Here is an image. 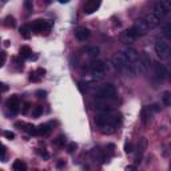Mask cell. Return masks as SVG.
Here are the masks:
<instances>
[{
	"mask_svg": "<svg viewBox=\"0 0 171 171\" xmlns=\"http://www.w3.org/2000/svg\"><path fill=\"white\" fill-rule=\"evenodd\" d=\"M106 72H107V64L103 60H96L91 64V75L94 79L100 80L106 76Z\"/></svg>",
	"mask_w": 171,
	"mask_h": 171,
	"instance_id": "obj_1",
	"label": "cell"
},
{
	"mask_svg": "<svg viewBox=\"0 0 171 171\" xmlns=\"http://www.w3.org/2000/svg\"><path fill=\"white\" fill-rule=\"evenodd\" d=\"M171 11V1L168 0H160V1H157L154 4V11L152 14L157 15L159 19L165 18L166 15H168Z\"/></svg>",
	"mask_w": 171,
	"mask_h": 171,
	"instance_id": "obj_2",
	"label": "cell"
},
{
	"mask_svg": "<svg viewBox=\"0 0 171 171\" xmlns=\"http://www.w3.org/2000/svg\"><path fill=\"white\" fill-rule=\"evenodd\" d=\"M51 28H52V21L51 20H41V19L35 20L32 23V27H31V29L35 32V34H44V35L49 34Z\"/></svg>",
	"mask_w": 171,
	"mask_h": 171,
	"instance_id": "obj_3",
	"label": "cell"
},
{
	"mask_svg": "<svg viewBox=\"0 0 171 171\" xmlns=\"http://www.w3.org/2000/svg\"><path fill=\"white\" fill-rule=\"evenodd\" d=\"M155 52L160 59H167L171 54V47L166 39H160L155 43Z\"/></svg>",
	"mask_w": 171,
	"mask_h": 171,
	"instance_id": "obj_4",
	"label": "cell"
},
{
	"mask_svg": "<svg viewBox=\"0 0 171 171\" xmlns=\"http://www.w3.org/2000/svg\"><path fill=\"white\" fill-rule=\"evenodd\" d=\"M116 94V90L112 84L107 83L103 84L102 87H99V90L96 91V98L99 99H112Z\"/></svg>",
	"mask_w": 171,
	"mask_h": 171,
	"instance_id": "obj_5",
	"label": "cell"
},
{
	"mask_svg": "<svg viewBox=\"0 0 171 171\" xmlns=\"http://www.w3.org/2000/svg\"><path fill=\"white\" fill-rule=\"evenodd\" d=\"M154 75L159 82H163L168 78V70L166 68V66L160 63H154Z\"/></svg>",
	"mask_w": 171,
	"mask_h": 171,
	"instance_id": "obj_6",
	"label": "cell"
},
{
	"mask_svg": "<svg viewBox=\"0 0 171 171\" xmlns=\"http://www.w3.org/2000/svg\"><path fill=\"white\" fill-rule=\"evenodd\" d=\"M138 39V35L135 34L132 28H128V29H124V31L120 34V41L123 44H131Z\"/></svg>",
	"mask_w": 171,
	"mask_h": 171,
	"instance_id": "obj_7",
	"label": "cell"
},
{
	"mask_svg": "<svg viewBox=\"0 0 171 171\" xmlns=\"http://www.w3.org/2000/svg\"><path fill=\"white\" fill-rule=\"evenodd\" d=\"M131 28L135 31V34L138 35V38H139V36L146 35V34L148 32V27H147V24L145 23L143 19H138V20L135 21V24H134Z\"/></svg>",
	"mask_w": 171,
	"mask_h": 171,
	"instance_id": "obj_8",
	"label": "cell"
},
{
	"mask_svg": "<svg viewBox=\"0 0 171 171\" xmlns=\"http://www.w3.org/2000/svg\"><path fill=\"white\" fill-rule=\"evenodd\" d=\"M143 20H145V23L147 24L148 29H150V28H155V27H158L160 24V19L158 18L157 15H154L152 12H150V14L146 15V18L143 19Z\"/></svg>",
	"mask_w": 171,
	"mask_h": 171,
	"instance_id": "obj_9",
	"label": "cell"
},
{
	"mask_svg": "<svg viewBox=\"0 0 171 171\" xmlns=\"http://www.w3.org/2000/svg\"><path fill=\"white\" fill-rule=\"evenodd\" d=\"M112 64H114V67H115L116 70H124V67H126L127 63H126V58H124V55H123V52H119L114 56Z\"/></svg>",
	"mask_w": 171,
	"mask_h": 171,
	"instance_id": "obj_10",
	"label": "cell"
},
{
	"mask_svg": "<svg viewBox=\"0 0 171 171\" xmlns=\"http://www.w3.org/2000/svg\"><path fill=\"white\" fill-rule=\"evenodd\" d=\"M7 107H8L14 114L18 112L19 107H20V100H19V96L18 95H12L11 98H8V100H7Z\"/></svg>",
	"mask_w": 171,
	"mask_h": 171,
	"instance_id": "obj_11",
	"label": "cell"
},
{
	"mask_svg": "<svg viewBox=\"0 0 171 171\" xmlns=\"http://www.w3.org/2000/svg\"><path fill=\"white\" fill-rule=\"evenodd\" d=\"M100 7V1L99 0H90L87 3L84 4V12L87 15H91L96 11V9Z\"/></svg>",
	"mask_w": 171,
	"mask_h": 171,
	"instance_id": "obj_12",
	"label": "cell"
},
{
	"mask_svg": "<svg viewBox=\"0 0 171 171\" xmlns=\"http://www.w3.org/2000/svg\"><path fill=\"white\" fill-rule=\"evenodd\" d=\"M75 36H76L78 40L86 41L88 38H90V29L86 28V27H79V28H76V31H75Z\"/></svg>",
	"mask_w": 171,
	"mask_h": 171,
	"instance_id": "obj_13",
	"label": "cell"
},
{
	"mask_svg": "<svg viewBox=\"0 0 171 171\" xmlns=\"http://www.w3.org/2000/svg\"><path fill=\"white\" fill-rule=\"evenodd\" d=\"M123 55H124V58H126V63L127 64H130V63H132V62H135L136 59H138V52H136V49H134V48H127L123 52ZM126 64V66H127Z\"/></svg>",
	"mask_w": 171,
	"mask_h": 171,
	"instance_id": "obj_14",
	"label": "cell"
},
{
	"mask_svg": "<svg viewBox=\"0 0 171 171\" xmlns=\"http://www.w3.org/2000/svg\"><path fill=\"white\" fill-rule=\"evenodd\" d=\"M140 118H142V122L145 123V124H147V123L151 120V118H152V111H151V107H150V106H146V107L142 108V112H140Z\"/></svg>",
	"mask_w": 171,
	"mask_h": 171,
	"instance_id": "obj_15",
	"label": "cell"
},
{
	"mask_svg": "<svg viewBox=\"0 0 171 171\" xmlns=\"http://www.w3.org/2000/svg\"><path fill=\"white\" fill-rule=\"evenodd\" d=\"M19 54H20V58H24V59L32 58V49L28 46H21L20 49H19Z\"/></svg>",
	"mask_w": 171,
	"mask_h": 171,
	"instance_id": "obj_16",
	"label": "cell"
},
{
	"mask_svg": "<svg viewBox=\"0 0 171 171\" xmlns=\"http://www.w3.org/2000/svg\"><path fill=\"white\" fill-rule=\"evenodd\" d=\"M12 168H14L15 171H27V165L23 160L16 159L14 162V165H12Z\"/></svg>",
	"mask_w": 171,
	"mask_h": 171,
	"instance_id": "obj_17",
	"label": "cell"
},
{
	"mask_svg": "<svg viewBox=\"0 0 171 171\" xmlns=\"http://www.w3.org/2000/svg\"><path fill=\"white\" fill-rule=\"evenodd\" d=\"M36 130H38V135H48V134L51 132L49 124H40L36 127Z\"/></svg>",
	"mask_w": 171,
	"mask_h": 171,
	"instance_id": "obj_18",
	"label": "cell"
},
{
	"mask_svg": "<svg viewBox=\"0 0 171 171\" xmlns=\"http://www.w3.org/2000/svg\"><path fill=\"white\" fill-rule=\"evenodd\" d=\"M115 130H116V127L114 124H106V126H103V127H100V132L104 134V135H110V134H112Z\"/></svg>",
	"mask_w": 171,
	"mask_h": 171,
	"instance_id": "obj_19",
	"label": "cell"
},
{
	"mask_svg": "<svg viewBox=\"0 0 171 171\" xmlns=\"http://www.w3.org/2000/svg\"><path fill=\"white\" fill-rule=\"evenodd\" d=\"M99 52H100V48L96 46H92L90 48H87V55L91 56V58H96L99 55Z\"/></svg>",
	"mask_w": 171,
	"mask_h": 171,
	"instance_id": "obj_20",
	"label": "cell"
},
{
	"mask_svg": "<svg viewBox=\"0 0 171 171\" xmlns=\"http://www.w3.org/2000/svg\"><path fill=\"white\" fill-rule=\"evenodd\" d=\"M162 102L165 106H170L171 104V92L170 91H165V92L162 94Z\"/></svg>",
	"mask_w": 171,
	"mask_h": 171,
	"instance_id": "obj_21",
	"label": "cell"
},
{
	"mask_svg": "<svg viewBox=\"0 0 171 171\" xmlns=\"http://www.w3.org/2000/svg\"><path fill=\"white\" fill-rule=\"evenodd\" d=\"M19 32H20L21 38H24V39H29V38H31V31H29V28L27 26H21L20 29H19Z\"/></svg>",
	"mask_w": 171,
	"mask_h": 171,
	"instance_id": "obj_22",
	"label": "cell"
},
{
	"mask_svg": "<svg viewBox=\"0 0 171 171\" xmlns=\"http://www.w3.org/2000/svg\"><path fill=\"white\" fill-rule=\"evenodd\" d=\"M24 130L29 134V135H38V130H36V126L31 124V123H26L24 126Z\"/></svg>",
	"mask_w": 171,
	"mask_h": 171,
	"instance_id": "obj_23",
	"label": "cell"
},
{
	"mask_svg": "<svg viewBox=\"0 0 171 171\" xmlns=\"http://www.w3.org/2000/svg\"><path fill=\"white\" fill-rule=\"evenodd\" d=\"M4 24H6V27H8V28H14V27L16 26V20H15L14 16L8 15L6 18V20H4Z\"/></svg>",
	"mask_w": 171,
	"mask_h": 171,
	"instance_id": "obj_24",
	"label": "cell"
},
{
	"mask_svg": "<svg viewBox=\"0 0 171 171\" xmlns=\"http://www.w3.org/2000/svg\"><path fill=\"white\" fill-rule=\"evenodd\" d=\"M163 35H165L167 41H168V39H171V23L165 24V27H163Z\"/></svg>",
	"mask_w": 171,
	"mask_h": 171,
	"instance_id": "obj_25",
	"label": "cell"
},
{
	"mask_svg": "<svg viewBox=\"0 0 171 171\" xmlns=\"http://www.w3.org/2000/svg\"><path fill=\"white\" fill-rule=\"evenodd\" d=\"M91 155H92V158L94 159H96V160H100L102 162V159H103V154H102V151L99 150V148H94L92 151H91Z\"/></svg>",
	"mask_w": 171,
	"mask_h": 171,
	"instance_id": "obj_26",
	"label": "cell"
},
{
	"mask_svg": "<svg viewBox=\"0 0 171 171\" xmlns=\"http://www.w3.org/2000/svg\"><path fill=\"white\" fill-rule=\"evenodd\" d=\"M64 143H66V136L64 135H59L56 139H54V145L56 147H62V146H64Z\"/></svg>",
	"mask_w": 171,
	"mask_h": 171,
	"instance_id": "obj_27",
	"label": "cell"
},
{
	"mask_svg": "<svg viewBox=\"0 0 171 171\" xmlns=\"http://www.w3.org/2000/svg\"><path fill=\"white\" fill-rule=\"evenodd\" d=\"M146 147H147V140H146V138H142L139 140V143H138V150H139V152L142 154L146 150Z\"/></svg>",
	"mask_w": 171,
	"mask_h": 171,
	"instance_id": "obj_28",
	"label": "cell"
},
{
	"mask_svg": "<svg viewBox=\"0 0 171 171\" xmlns=\"http://www.w3.org/2000/svg\"><path fill=\"white\" fill-rule=\"evenodd\" d=\"M28 79H29L31 82H34V83H38V82H40V76H39L38 74H36V71H35V72H32V71H31V72H29Z\"/></svg>",
	"mask_w": 171,
	"mask_h": 171,
	"instance_id": "obj_29",
	"label": "cell"
},
{
	"mask_svg": "<svg viewBox=\"0 0 171 171\" xmlns=\"http://www.w3.org/2000/svg\"><path fill=\"white\" fill-rule=\"evenodd\" d=\"M41 114H43V107H41V106H36V107L34 108V111H32V115L35 116V118H39Z\"/></svg>",
	"mask_w": 171,
	"mask_h": 171,
	"instance_id": "obj_30",
	"label": "cell"
},
{
	"mask_svg": "<svg viewBox=\"0 0 171 171\" xmlns=\"http://www.w3.org/2000/svg\"><path fill=\"white\" fill-rule=\"evenodd\" d=\"M0 160L1 162H7V150L4 146L0 147Z\"/></svg>",
	"mask_w": 171,
	"mask_h": 171,
	"instance_id": "obj_31",
	"label": "cell"
},
{
	"mask_svg": "<svg viewBox=\"0 0 171 171\" xmlns=\"http://www.w3.org/2000/svg\"><path fill=\"white\" fill-rule=\"evenodd\" d=\"M87 86L88 84L86 83V82H79L78 83V88H79V91H80L82 94H86V91H87Z\"/></svg>",
	"mask_w": 171,
	"mask_h": 171,
	"instance_id": "obj_32",
	"label": "cell"
},
{
	"mask_svg": "<svg viewBox=\"0 0 171 171\" xmlns=\"http://www.w3.org/2000/svg\"><path fill=\"white\" fill-rule=\"evenodd\" d=\"M76 148H78V145H76L75 142H72V143H70V145L67 146V152H68V154H74L76 151Z\"/></svg>",
	"mask_w": 171,
	"mask_h": 171,
	"instance_id": "obj_33",
	"label": "cell"
},
{
	"mask_svg": "<svg viewBox=\"0 0 171 171\" xmlns=\"http://www.w3.org/2000/svg\"><path fill=\"white\" fill-rule=\"evenodd\" d=\"M6 60H7V52L1 51V52H0V68L6 64Z\"/></svg>",
	"mask_w": 171,
	"mask_h": 171,
	"instance_id": "obj_34",
	"label": "cell"
},
{
	"mask_svg": "<svg viewBox=\"0 0 171 171\" xmlns=\"http://www.w3.org/2000/svg\"><path fill=\"white\" fill-rule=\"evenodd\" d=\"M29 107H31V103H29V102H24L23 106H21V114H24V115H26V114L28 112Z\"/></svg>",
	"mask_w": 171,
	"mask_h": 171,
	"instance_id": "obj_35",
	"label": "cell"
},
{
	"mask_svg": "<svg viewBox=\"0 0 171 171\" xmlns=\"http://www.w3.org/2000/svg\"><path fill=\"white\" fill-rule=\"evenodd\" d=\"M124 151L127 154H130V152H132L134 151V146H132V143H130V142H127L124 145Z\"/></svg>",
	"mask_w": 171,
	"mask_h": 171,
	"instance_id": "obj_36",
	"label": "cell"
},
{
	"mask_svg": "<svg viewBox=\"0 0 171 171\" xmlns=\"http://www.w3.org/2000/svg\"><path fill=\"white\" fill-rule=\"evenodd\" d=\"M4 136H6L7 139H9V140L15 139V134L11 132V131H4Z\"/></svg>",
	"mask_w": 171,
	"mask_h": 171,
	"instance_id": "obj_37",
	"label": "cell"
},
{
	"mask_svg": "<svg viewBox=\"0 0 171 171\" xmlns=\"http://www.w3.org/2000/svg\"><path fill=\"white\" fill-rule=\"evenodd\" d=\"M36 96L40 98V99H44L47 96V92H46V91H43V90H38V91H36Z\"/></svg>",
	"mask_w": 171,
	"mask_h": 171,
	"instance_id": "obj_38",
	"label": "cell"
},
{
	"mask_svg": "<svg viewBox=\"0 0 171 171\" xmlns=\"http://www.w3.org/2000/svg\"><path fill=\"white\" fill-rule=\"evenodd\" d=\"M24 7H26L28 11H32V9H34V4H32V1H29V0L24 1Z\"/></svg>",
	"mask_w": 171,
	"mask_h": 171,
	"instance_id": "obj_39",
	"label": "cell"
},
{
	"mask_svg": "<svg viewBox=\"0 0 171 171\" xmlns=\"http://www.w3.org/2000/svg\"><path fill=\"white\" fill-rule=\"evenodd\" d=\"M63 167H66V160H63V159H59L58 160V163H56V168H63Z\"/></svg>",
	"mask_w": 171,
	"mask_h": 171,
	"instance_id": "obj_40",
	"label": "cell"
},
{
	"mask_svg": "<svg viewBox=\"0 0 171 171\" xmlns=\"http://www.w3.org/2000/svg\"><path fill=\"white\" fill-rule=\"evenodd\" d=\"M38 154H40V155L44 158V159H48V158H49V154L47 152L46 150H38Z\"/></svg>",
	"mask_w": 171,
	"mask_h": 171,
	"instance_id": "obj_41",
	"label": "cell"
},
{
	"mask_svg": "<svg viewBox=\"0 0 171 171\" xmlns=\"http://www.w3.org/2000/svg\"><path fill=\"white\" fill-rule=\"evenodd\" d=\"M150 107H151V111H152V112H159V111H160L159 104H157V103H154V104L150 106Z\"/></svg>",
	"mask_w": 171,
	"mask_h": 171,
	"instance_id": "obj_42",
	"label": "cell"
},
{
	"mask_svg": "<svg viewBox=\"0 0 171 171\" xmlns=\"http://www.w3.org/2000/svg\"><path fill=\"white\" fill-rule=\"evenodd\" d=\"M107 151H108V152L111 154V155H112V154H114V151H115V145H112V143H110V145L107 146Z\"/></svg>",
	"mask_w": 171,
	"mask_h": 171,
	"instance_id": "obj_43",
	"label": "cell"
},
{
	"mask_svg": "<svg viewBox=\"0 0 171 171\" xmlns=\"http://www.w3.org/2000/svg\"><path fill=\"white\" fill-rule=\"evenodd\" d=\"M6 91H8V86L4 83H0V92H6Z\"/></svg>",
	"mask_w": 171,
	"mask_h": 171,
	"instance_id": "obj_44",
	"label": "cell"
},
{
	"mask_svg": "<svg viewBox=\"0 0 171 171\" xmlns=\"http://www.w3.org/2000/svg\"><path fill=\"white\" fill-rule=\"evenodd\" d=\"M36 74H38L40 78H43L44 74H46V70H44V68H38V70H36Z\"/></svg>",
	"mask_w": 171,
	"mask_h": 171,
	"instance_id": "obj_45",
	"label": "cell"
},
{
	"mask_svg": "<svg viewBox=\"0 0 171 171\" xmlns=\"http://www.w3.org/2000/svg\"><path fill=\"white\" fill-rule=\"evenodd\" d=\"M24 126H26V123H23V122H18V123H15V127H18V128H20V130H24Z\"/></svg>",
	"mask_w": 171,
	"mask_h": 171,
	"instance_id": "obj_46",
	"label": "cell"
},
{
	"mask_svg": "<svg viewBox=\"0 0 171 171\" xmlns=\"http://www.w3.org/2000/svg\"><path fill=\"white\" fill-rule=\"evenodd\" d=\"M126 171H136V167H135V166H132V165H130V166L126 167Z\"/></svg>",
	"mask_w": 171,
	"mask_h": 171,
	"instance_id": "obj_47",
	"label": "cell"
},
{
	"mask_svg": "<svg viewBox=\"0 0 171 171\" xmlns=\"http://www.w3.org/2000/svg\"><path fill=\"white\" fill-rule=\"evenodd\" d=\"M9 46V40H6L4 41V47H8Z\"/></svg>",
	"mask_w": 171,
	"mask_h": 171,
	"instance_id": "obj_48",
	"label": "cell"
},
{
	"mask_svg": "<svg viewBox=\"0 0 171 171\" xmlns=\"http://www.w3.org/2000/svg\"><path fill=\"white\" fill-rule=\"evenodd\" d=\"M60 3L62 4H66V3H68V0H60Z\"/></svg>",
	"mask_w": 171,
	"mask_h": 171,
	"instance_id": "obj_49",
	"label": "cell"
},
{
	"mask_svg": "<svg viewBox=\"0 0 171 171\" xmlns=\"http://www.w3.org/2000/svg\"><path fill=\"white\" fill-rule=\"evenodd\" d=\"M0 147H1V143H0Z\"/></svg>",
	"mask_w": 171,
	"mask_h": 171,
	"instance_id": "obj_50",
	"label": "cell"
},
{
	"mask_svg": "<svg viewBox=\"0 0 171 171\" xmlns=\"http://www.w3.org/2000/svg\"><path fill=\"white\" fill-rule=\"evenodd\" d=\"M0 99H1V96H0Z\"/></svg>",
	"mask_w": 171,
	"mask_h": 171,
	"instance_id": "obj_51",
	"label": "cell"
},
{
	"mask_svg": "<svg viewBox=\"0 0 171 171\" xmlns=\"http://www.w3.org/2000/svg\"><path fill=\"white\" fill-rule=\"evenodd\" d=\"M0 171H3V170H0Z\"/></svg>",
	"mask_w": 171,
	"mask_h": 171,
	"instance_id": "obj_52",
	"label": "cell"
}]
</instances>
